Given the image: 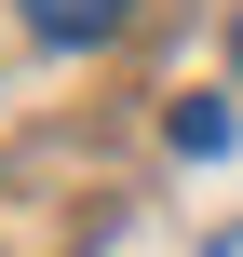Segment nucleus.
I'll use <instances>...</instances> for the list:
<instances>
[{"mask_svg": "<svg viewBox=\"0 0 243 257\" xmlns=\"http://www.w3.org/2000/svg\"><path fill=\"white\" fill-rule=\"evenodd\" d=\"M216 257H243V230H230V244H216Z\"/></svg>", "mask_w": 243, "mask_h": 257, "instance_id": "7ed1b4c3", "label": "nucleus"}, {"mask_svg": "<svg viewBox=\"0 0 243 257\" xmlns=\"http://www.w3.org/2000/svg\"><path fill=\"white\" fill-rule=\"evenodd\" d=\"M122 14H135V0H27V27H41V41H108Z\"/></svg>", "mask_w": 243, "mask_h": 257, "instance_id": "f257e3e1", "label": "nucleus"}, {"mask_svg": "<svg viewBox=\"0 0 243 257\" xmlns=\"http://www.w3.org/2000/svg\"><path fill=\"white\" fill-rule=\"evenodd\" d=\"M176 149H189V163H203V149H230V108H216V95H189V108H176Z\"/></svg>", "mask_w": 243, "mask_h": 257, "instance_id": "f03ea898", "label": "nucleus"}]
</instances>
